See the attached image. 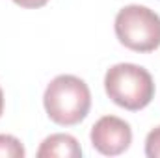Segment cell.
<instances>
[{"label":"cell","instance_id":"obj_4","mask_svg":"<svg viewBox=\"0 0 160 158\" xmlns=\"http://www.w3.org/2000/svg\"><path fill=\"white\" fill-rule=\"evenodd\" d=\"M91 145L104 156H118L132 143V130L127 121L116 116H104L91 126Z\"/></svg>","mask_w":160,"mask_h":158},{"label":"cell","instance_id":"obj_9","mask_svg":"<svg viewBox=\"0 0 160 158\" xmlns=\"http://www.w3.org/2000/svg\"><path fill=\"white\" fill-rule=\"evenodd\" d=\"M2 112H4V93H2V87H0V117H2Z\"/></svg>","mask_w":160,"mask_h":158},{"label":"cell","instance_id":"obj_8","mask_svg":"<svg viewBox=\"0 0 160 158\" xmlns=\"http://www.w3.org/2000/svg\"><path fill=\"white\" fill-rule=\"evenodd\" d=\"M17 6H21V7H28V9H36V7H41V6H45L48 0H13Z\"/></svg>","mask_w":160,"mask_h":158},{"label":"cell","instance_id":"obj_5","mask_svg":"<svg viewBox=\"0 0 160 158\" xmlns=\"http://www.w3.org/2000/svg\"><path fill=\"white\" fill-rule=\"evenodd\" d=\"M80 158L82 147L71 134H50L38 149V158Z\"/></svg>","mask_w":160,"mask_h":158},{"label":"cell","instance_id":"obj_2","mask_svg":"<svg viewBox=\"0 0 160 158\" xmlns=\"http://www.w3.org/2000/svg\"><path fill=\"white\" fill-rule=\"evenodd\" d=\"M106 95L125 110L138 112L155 97V82L147 69L136 63H118L104 75Z\"/></svg>","mask_w":160,"mask_h":158},{"label":"cell","instance_id":"obj_3","mask_svg":"<svg viewBox=\"0 0 160 158\" xmlns=\"http://www.w3.org/2000/svg\"><path fill=\"white\" fill-rule=\"evenodd\" d=\"M114 30L121 45L134 52H153L160 47V15L147 6L130 4L119 9Z\"/></svg>","mask_w":160,"mask_h":158},{"label":"cell","instance_id":"obj_6","mask_svg":"<svg viewBox=\"0 0 160 158\" xmlns=\"http://www.w3.org/2000/svg\"><path fill=\"white\" fill-rule=\"evenodd\" d=\"M26 155L21 140L11 134H0V158H22Z\"/></svg>","mask_w":160,"mask_h":158},{"label":"cell","instance_id":"obj_7","mask_svg":"<svg viewBox=\"0 0 160 158\" xmlns=\"http://www.w3.org/2000/svg\"><path fill=\"white\" fill-rule=\"evenodd\" d=\"M145 155L149 158H160V126L153 128L145 138Z\"/></svg>","mask_w":160,"mask_h":158},{"label":"cell","instance_id":"obj_1","mask_svg":"<svg viewBox=\"0 0 160 158\" xmlns=\"http://www.w3.org/2000/svg\"><path fill=\"white\" fill-rule=\"evenodd\" d=\"M43 104L50 121L62 126H73L84 121L91 108L88 84L73 75H60L45 89Z\"/></svg>","mask_w":160,"mask_h":158}]
</instances>
